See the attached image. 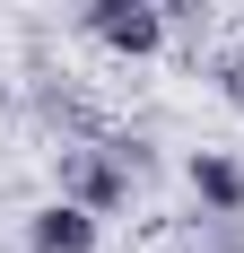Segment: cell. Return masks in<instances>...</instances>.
<instances>
[{
	"instance_id": "cell-6",
	"label": "cell",
	"mask_w": 244,
	"mask_h": 253,
	"mask_svg": "<svg viewBox=\"0 0 244 253\" xmlns=\"http://www.w3.org/2000/svg\"><path fill=\"white\" fill-rule=\"evenodd\" d=\"M157 9H183V0H157Z\"/></svg>"
},
{
	"instance_id": "cell-4",
	"label": "cell",
	"mask_w": 244,
	"mask_h": 253,
	"mask_svg": "<svg viewBox=\"0 0 244 253\" xmlns=\"http://www.w3.org/2000/svg\"><path fill=\"white\" fill-rule=\"evenodd\" d=\"M192 192H201V210H218V218H244V166H236V157L201 149V157H192Z\"/></svg>"
},
{
	"instance_id": "cell-1",
	"label": "cell",
	"mask_w": 244,
	"mask_h": 253,
	"mask_svg": "<svg viewBox=\"0 0 244 253\" xmlns=\"http://www.w3.org/2000/svg\"><path fill=\"white\" fill-rule=\"evenodd\" d=\"M140 166H148L140 140H87V149H61V192L105 218V210H122V192H131Z\"/></svg>"
},
{
	"instance_id": "cell-5",
	"label": "cell",
	"mask_w": 244,
	"mask_h": 253,
	"mask_svg": "<svg viewBox=\"0 0 244 253\" xmlns=\"http://www.w3.org/2000/svg\"><path fill=\"white\" fill-rule=\"evenodd\" d=\"M218 96H227V105L244 114V61H218Z\"/></svg>"
},
{
	"instance_id": "cell-3",
	"label": "cell",
	"mask_w": 244,
	"mask_h": 253,
	"mask_svg": "<svg viewBox=\"0 0 244 253\" xmlns=\"http://www.w3.org/2000/svg\"><path fill=\"white\" fill-rule=\"evenodd\" d=\"M26 253H96V210L87 201H44L35 218H26Z\"/></svg>"
},
{
	"instance_id": "cell-2",
	"label": "cell",
	"mask_w": 244,
	"mask_h": 253,
	"mask_svg": "<svg viewBox=\"0 0 244 253\" xmlns=\"http://www.w3.org/2000/svg\"><path fill=\"white\" fill-rule=\"evenodd\" d=\"M87 35L122 61H148V52L166 44V9L157 0H87Z\"/></svg>"
}]
</instances>
